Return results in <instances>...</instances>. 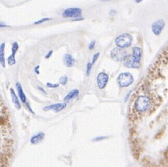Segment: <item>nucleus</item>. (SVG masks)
I'll return each mask as SVG.
<instances>
[{"mask_svg": "<svg viewBox=\"0 0 168 167\" xmlns=\"http://www.w3.org/2000/svg\"><path fill=\"white\" fill-rule=\"evenodd\" d=\"M151 105V99L148 95H140L135 97L131 105V112L129 114L131 120L135 121L139 120L146 112L150 110Z\"/></svg>", "mask_w": 168, "mask_h": 167, "instance_id": "f257e3e1", "label": "nucleus"}, {"mask_svg": "<svg viewBox=\"0 0 168 167\" xmlns=\"http://www.w3.org/2000/svg\"><path fill=\"white\" fill-rule=\"evenodd\" d=\"M133 41V38L128 33H124L120 34L115 39V45L119 48H125L131 46Z\"/></svg>", "mask_w": 168, "mask_h": 167, "instance_id": "f03ea898", "label": "nucleus"}, {"mask_svg": "<svg viewBox=\"0 0 168 167\" xmlns=\"http://www.w3.org/2000/svg\"><path fill=\"white\" fill-rule=\"evenodd\" d=\"M134 82V77L131 73H121L117 77V83L122 87H127L131 85Z\"/></svg>", "mask_w": 168, "mask_h": 167, "instance_id": "7ed1b4c3", "label": "nucleus"}, {"mask_svg": "<svg viewBox=\"0 0 168 167\" xmlns=\"http://www.w3.org/2000/svg\"><path fill=\"white\" fill-rule=\"evenodd\" d=\"M127 56H128V54L124 50V48H119V47L113 48L110 52V57L116 62L124 61Z\"/></svg>", "mask_w": 168, "mask_h": 167, "instance_id": "20e7f679", "label": "nucleus"}, {"mask_svg": "<svg viewBox=\"0 0 168 167\" xmlns=\"http://www.w3.org/2000/svg\"><path fill=\"white\" fill-rule=\"evenodd\" d=\"M81 13L82 10L80 8H69V9H65L63 13V17L64 18H79L81 17Z\"/></svg>", "mask_w": 168, "mask_h": 167, "instance_id": "39448f33", "label": "nucleus"}, {"mask_svg": "<svg viewBox=\"0 0 168 167\" xmlns=\"http://www.w3.org/2000/svg\"><path fill=\"white\" fill-rule=\"evenodd\" d=\"M165 21L162 19H159L157 21H154L153 24H152V31L153 33L155 34L156 36H159L161 34V32L163 31V28H165Z\"/></svg>", "mask_w": 168, "mask_h": 167, "instance_id": "423d86ee", "label": "nucleus"}, {"mask_svg": "<svg viewBox=\"0 0 168 167\" xmlns=\"http://www.w3.org/2000/svg\"><path fill=\"white\" fill-rule=\"evenodd\" d=\"M109 80V76L107 74H106L105 72L99 73L96 78V82H97V86L99 89L102 90L105 88Z\"/></svg>", "mask_w": 168, "mask_h": 167, "instance_id": "0eeeda50", "label": "nucleus"}, {"mask_svg": "<svg viewBox=\"0 0 168 167\" xmlns=\"http://www.w3.org/2000/svg\"><path fill=\"white\" fill-rule=\"evenodd\" d=\"M124 66L128 68L138 69L140 67V62L135 60L132 55L128 56L125 60H124Z\"/></svg>", "mask_w": 168, "mask_h": 167, "instance_id": "6e6552de", "label": "nucleus"}, {"mask_svg": "<svg viewBox=\"0 0 168 167\" xmlns=\"http://www.w3.org/2000/svg\"><path fill=\"white\" fill-rule=\"evenodd\" d=\"M19 48L18 43L17 42H13V45H12V53L11 55L9 56V57L8 58V63L9 65L13 66L16 63V59H15V56H16V53L17 52V50Z\"/></svg>", "mask_w": 168, "mask_h": 167, "instance_id": "1a4fd4ad", "label": "nucleus"}, {"mask_svg": "<svg viewBox=\"0 0 168 167\" xmlns=\"http://www.w3.org/2000/svg\"><path fill=\"white\" fill-rule=\"evenodd\" d=\"M66 107H67V103H56V104L45 106V107H44V110L45 111H48V110H52L55 113H59Z\"/></svg>", "mask_w": 168, "mask_h": 167, "instance_id": "9d476101", "label": "nucleus"}, {"mask_svg": "<svg viewBox=\"0 0 168 167\" xmlns=\"http://www.w3.org/2000/svg\"><path fill=\"white\" fill-rule=\"evenodd\" d=\"M75 60L74 57L70 54H65L63 56V63L67 67H72L74 65Z\"/></svg>", "mask_w": 168, "mask_h": 167, "instance_id": "9b49d317", "label": "nucleus"}, {"mask_svg": "<svg viewBox=\"0 0 168 167\" xmlns=\"http://www.w3.org/2000/svg\"><path fill=\"white\" fill-rule=\"evenodd\" d=\"M79 95V90L78 89H73L70 91V92L67 94L64 98V102H69L70 101H71L72 99H75Z\"/></svg>", "mask_w": 168, "mask_h": 167, "instance_id": "f8f14e48", "label": "nucleus"}, {"mask_svg": "<svg viewBox=\"0 0 168 167\" xmlns=\"http://www.w3.org/2000/svg\"><path fill=\"white\" fill-rule=\"evenodd\" d=\"M16 87H17V92H18V95L20 97V100L22 101L24 103H27V99H26V95L24 93V91H23L22 86L20 84V83H17L16 84Z\"/></svg>", "mask_w": 168, "mask_h": 167, "instance_id": "ddd939ff", "label": "nucleus"}, {"mask_svg": "<svg viewBox=\"0 0 168 167\" xmlns=\"http://www.w3.org/2000/svg\"><path fill=\"white\" fill-rule=\"evenodd\" d=\"M5 46L6 44L2 43L1 46H0V62H1V65L3 68L6 67V61H5Z\"/></svg>", "mask_w": 168, "mask_h": 167, "instance_id": "4468645a", "label": "nucleus"}, {"mask_svg": "<svg viewBox=\"0 0 168 167\" xmlns=\"http://www.w3.org/2000/svg\"><path fill=\"white\" fill-rule=\"evenodd\" d=\"M10 95H11L12 101H13L15 107L17 108V110H20V108H21V105H20V102H19V99H18V98H17V95H16V93H15L14 90H13V88L10 89Z\"/></svg>", "mask_w": 168, "mask_h": 167, "instance_id": "2eb2a0df", "label": "nucleus"}, {"mask_svg": "<svg viewBox=\"0 0 168 167\" xmlns=\"http://www.w3.org/2000/svg\"><path fill=\"white\" fill-rule=\"evenodd\" d=\"M132 56L135 60L140 62L142 56V51L139 47H134L132 48Z\"/></svg>", "mask_w": 168, "mask_h": 167, "instance_id": "dca6fc26", "label": "nucleus"}, {"mask_svg": "<svg viewBox=\"0 0 168 167\" xmlns=\"http://www.w3.org/2000/svg\"><path fill=\"white\" fill-rule=\"evenodd\" d=\"M45 134L43 133H39L36 135L33 136L32 137V139H31V143L33 144V145H35V144H38L39 142L42 141L44 139Z\"/></svg>", "mask_w": 168, "mask_h": 167, "instance_id": "f3484780", "label": "nucleus"}, {"mask_svg": "<svg viewBox=\"0 0 168 167\" xmlns=\"http://www.w3.org/2000/svg\"><path fill=\"white\" fill-rule=\"evenodd\" d=\"M92 63H88L87 66H86V75L89 76L90 75V73L92 71Z\"/></svg>", "mask_w": 168, "mask_h": 167, "instance_id": "a211bd4d", "label": "nucleus"}, {"mask_svg": "<svg viewBox=\"0 0 168 167\" xmlns=\"http://www.w3.org/2000/svg\"><path fill=\"white\" fill-rule=\"evenodd\" d=\"M68 81V78L67 76H63L59 78V83L62 84V85H66Z\"/></svg>", "mask_w": 168, "mask_h": 167, "instance_id": "6ab92c4d", "label": "nucleus"}, {"mask_svg": "<svg viewBox=\"0 0 168 167\" xmlns=\"http://www.w3.org/2000/svg\"><path fill=\"white\" fill-rule=\"evenodd\" d=\"M50 20H52V18H50V17H45V18L41 19V20H39V21H35L34 24H36V25H38V24H41L44 22H46V21H50Z\"/></svg>", "mask_w": 168, "mask_h": 167, "instance_id": "aec40b11", "label": "nucleus"}, {"mask_svg": "<svg viewBox=\"0 0 168 167\" xmlns=\"http://www.w3.org/2000/svg\"><path fill=\"white\" fill-rule=\"evenodd\" d=\"M99 56H100V52H96V53L95 54L94 56H93V57H92V64H94V63H96V61H97V60H98V59H99Z\"/></svg>", "mask_w": 168, "mask_h": 167, "instance_id": "412c9836", "label": "nucleus"}, {"mask_svg": "<svg viewBox=\"0 0 168 167\" xmlns=\"http://www.w3.org/2000/svg\"><path fill=\"white\" fill-rule=\"evenodd\" d=\"M46 85L48 87L50 88H56V87H59V84H52V83H47Z\"/></svg>", "mask_w": 168, "mask_h": 167, "instance_id": "4be33fe9", "label": "nucleus"}, {"mask_svg": "<svg viewBox=\"0 0 168 167\" xmlns=\"http://www.w3.org/2000/svg\"><path fill=\"white\" fill-rule=\"evenodd\" d=\"M95 46H96V41L93 40V41H91L90 44L89 45V50H92L95 48Z\"/></svg>", "mask_w": 168, "mask_h": 167, "instance_id": "5701e85b", "label": "nucleus"}, {"mask_svg": "<svg viewBox=\"0 0 168 167\" xmlns=\"http://www.w3.org/2000/svg\"><path fill=\"white\" fill-rule=\"evenodd\" d=\"M52 52H53V51H52V50H50L49 52L48 53L46 54V56H45V59H49V58H50V56H52Z\"/></svg>", "mask_w": 168, "mask_h": 167, "instance_id": "b1692460", "label": "nucleus"}, {"mask_svg": "<svg viewBox=\"0 0 168 167\" xmlns=\"http://www.w3.org/2000/svg\"><path fill=\"white\" fill-rule=\"evenodd\" d=\"M39 66H37V67H35V73H37V74H39Z\"/></svg>", "mask_w": 168, "mask_h": 167, "instance_id": "393cba45", "label": "nucleus"}, {"mask_svg": "<svg viewBox=\"0 0 168 167\" xmlns=\"http://www.w3.org/2000/svg\"><path fill=\"white\" fill-rule=\"evenodd\" d=\"M38 88H39V90H40V91H42V92H44V93H45V94H46V91H45V90H44V89H43L42 87H39H39H38Z\"/></svg>", "mask_w": 168, "mask_h": 167, "instance_id": "a878e982", "label": "nucleus"}, {"mask_svg": "<svg viewBox=\"0 0 168 167\" xmlns=\"http://www.w3.org/2000/svg\"><path fill=\"white\" fill-rule=\"evenodd\" d=\"M106 137H97V138H96V139L94 140V141H97V140H102V139H105Z\"/></svg>", "mask_w": 168, "mask_h": 167, "instance_id": "bb28decb", "label": "nucleus"}, {"mask_svg": "<svg viewBox=\"0 0 168 167\" xmlns=\"http://www.w3.org/2000/svg\"><path fill=\"white\" fill-rule=\"evenodd\" d=\"M0 27H1V28H3V27H8V26L6 25V24H4L3 23L1 22V25H0Z\"/></svg>", "mask_w": 168, "mask_h": 167, "instance_id": "cd10ccee", "label": "nucleus"}, {"mask_svg": "<svg viewBox=\"0 0 168 167\" xmlns=\"http://www.w3.org/2000/svg\"><path fill=\"white\" fill-rule=\"evenodd\" d=\"M116 12L115 11V10H111L110 11V14H113V15H114V14H116Z\"/></svg>", "mask_w": 168, "mask_h": 167, "instance_id": "c85d7f7f", "label": "nucleus"}, {"mask_svg": "<svg viewBox=\"0 0 168 167\" xmlns=\"http://www.w3.org/2000/svg\"><path fill=\"white\" fill-rule=\"evenodd\" d=\"M142 1H143V0H135V2H136V3H140Z\"/></svg>", "mask_w": 168, "mask_h": 167, "instance_id": "c756f323", "label": "nucleus"}]
</instances>
